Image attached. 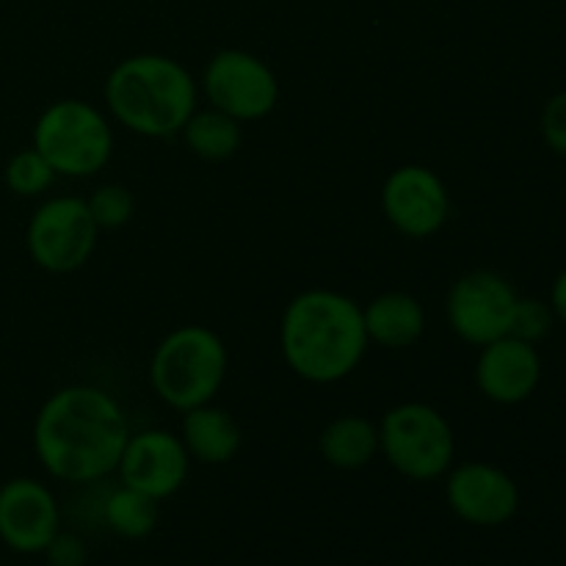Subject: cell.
<instances>
[{
  "label": "cell",
  "instance_id": "6da1fadb",
  "mask_svg": "<svg viewBox=\"0 0 566 566\" xmlns=\"http://www.w3.org/2000/svg\"><path fill=\"white\" fill-rule=\"evenodd\" d=\"M130 437V420L111 392L66 385L50 392L33 418V453L48 475L64 484H94L116 473Z\"/></svg>",
  "mask_w": 566,
  "mask_h": 566
},
{
  "label": "cell",
  "instance_id": "7a4b0ae2",
  "mask_svg": "<svg viewBox=\"0 0 566 566\" xmlns=\"http://www.w3.org/2000/svg\"><path fill=\"white\" fill-rule=\"evenodd\" d=\"M363 304L329 287H310L285 304L280 352L287 368L310 385L348 379L368 352Z\"/></svg>",
  "mask_w": 566,
  "mask_h": 566
},
{
  "label": "cell",
  "instance_id": "3957f363",
  "mask_svg": "<svg viewBox=\"0 0 566 566\" xmlns=\"http://www.w3.org/2000/svg\"><path fill=\"white\" fill-rule=\"evenodd\" d=\"M105 111L142 138H171L197 111L199 83L191 70L164 53H136L111 66Z\"/></svg>",
  "mask_w": 566,
  "mask_h": 566
},
{
  "label": "cell",
  "instance_id": "277c9868",
  "mask_svg": "<svg viewBox=\"0 0 566 566\" xmlns=\"http://www.w3.org/2000/svg\"><path fill=\"white\" fill-rule=\"evenodd\" d=\"M227 346L210 326L186 324L171 329L149 357V385L175 412H188L216 398L227 379Z\"/></svg>",
  "mask_w": 566,
  "mask_h": 566
},
{
  "label": "cell",
  "instance_id": "5b68a950",
  "mask_svg": "<svg viewBox=\"0 0 566 566\" xmlns=\"http://www.w3.org/2000/svg\"><path fill=\"white\" fill-rule=\"evenodd\" d=\"M31 147L53 166L59 177H94L114 155L111 116L88 99H55L39 114Z\"/></svg>",
  "mask_w": 566,
  "mask_h": 566
},
{
  "label": "cell",
  "instance_id": "8992f818",
  "mask_svg": "<svg viewBox=\"0 0 566 566\" xmlns=\"http://www.w3.org/2000/svg\"><path fill=\"white\" fill-rule=\"evenodd\" d=\"M379 453L409 481H437L453 468L457 434L446 415L426 401H403L379 420Z\"/></svg>",
  "mask_w": 566,
  "mask_h": 566
},
{
  "label": "cell",
  "instance_id": "52a82bcc",
  "mask_svg": "<svg viewBox=\"0 0 566 566\" xmlns=\"http://www.w3.org/2000/svg\"><path fill=\"white\" fill-rule=\"evenodd\" d=\"M99 227L83 197L61 193L36 205L25 227V249L48 274H72L92 260Z\"/></svg>",
  "mask_w": 566,
  "mask_h": 566
},
{
  "label": "cell",
  "instance_id": "ba28073f",
  "mask_svg": "<svg viewBox=\"0 0 566 566\" xmlns=\"http://www.w3.org/2000/svg\"><path fill=\"white\" fill-rule=\"evenodd\" d=\"M199 88L210 108L232 116L241 125L265 119L280 103L276 72L260 55L241 48H224L210 55Z\"/></svg>",
  "mask_w": 566,
  "mask_h": 566
},
{
  "label": "cell",
  "instance_id": "9c48e42d",
  "mask_svg": "<svg viewBox=\"0 0 566 566\" xmlns=\"http://www.w3.org/2000/svg\"><path fill=\"white\" fill-rule=\"evenodd\" d=\"M517 298L512 282L497 271H468L448 287L446 321L459 340L481 348L509 335Z\"/></svg>",
  "mask_w": 566,
  "mask_h": 566
},
{
  "label": "cell",
  "instance_id": "30bf717a",
  "mask_svg": "<svg viewBox=\"0 0 566 566\" xmlns=\"http://www.w3.org/2000/svg\"><path fill=\"white\" fill-rule=\"evenodd\" d=\"M381 213L401 235L423 241L451 219V193L442 177L423 164H403L381 182Z\"/></svg>",
  "mask_w": 566,
  "mask_h": 566
},
{
  "label": "cell",
  "instance_id": "8fae6325",
  "mask_svg": "<svg viewBox=\"0 0 566 566\" xmlns=\"http://www.w3.org/2000/svg\"><path fill=\"white\" fill-rule=\"evenodd\" d=\"M446 503L462 523L497 528L520 512V486L492 462L453 464L446 475Z\"/></svg>",
  "mask_w": 566,
  "mask_h": 566
},
{
  "label": "cell",
  "instance_id": "7c38bea8",
  "mask_svg": "<svg viewBox=\"0 0 566 566\" xmlns=\"http://www.w3.org/2000/svg\"><path fill=\"white\" fill-rule=\"evenodd\" d=\"M188 473H191V457L180 434L166 429H144L136 434L130 431L116 464L119 484L144 492L158 503L177 495L188 481Z\"/></svg>",
  "mask_w": 566,
  "mask_h": 566
},
{
  "label": "cell",
  "instance_id": "4fadbf2b",
  "mask_svg": "<svg viewBox=\"0 0 566 566\" xmlns=\"http://www.w3.org/2000/svg\"><path fill=\"white\" fill-rule=\"evenodd\" d=\"M61 531V503L44 481L17 475L0 484V542L20 556H39Z\"/></svg>",
  "mask_w": 566,
  "mask_h": 566
},
{
  "label": "cell",
  "instance_id": "5bb4252c",
  "mask_svg": "<svg viewBox=\"0 0 566 566\" xmlns=\"http://www.w3.org/2000/svg\"><path fill=\"white\" fill-rule=\"evenodd\" d=\"M542 381V357L534 343L503 335L481 346L475 359V387L501 407L528 401Z\"/></svg>",
  "mask_w": 566,
  "mask_h": 566
},
{
  "label": "cell",
  "instance_id": "9a60e30c",
  "mask_svg": "<svg viewBox=\"0 0 566 566\" xmlns=\"http://www.w3.org/2000/svg\"><path fill=\"white\" fill-rule=\"evenodd\" d=\"M363 324L368 343L379 348H401L415 346L426 332V310L418 296L403 291H387L370 298L363 307Z\"/></svg>",
  "mask_w": 566,
  "mask_h": 566
},
{
  "label": "cell",
  "instance_id": "2e32d148",
  "mask_svg": "<svg viewBox=\"0 0 566 566\" xmlns=\"http://www.w3.org/2000/svg\"><path fill=\"white\" fill-rule=\"evenodd\" d=\"M180 440L191 462L227 464L238 457L243 446V431L227 409L213 401L182 412Z\"/></svg>",
  "mask_w": 566,
  "mask_h": 566
},
{
  "label": "cell",
  "instance_id": "e0dca14e",
  "mask_svg": "<svg viewBox=\"0 0 566 566\" xmlns=\"http://www.w3.org/2000/svg\"><path fill=\"white\" fill-rule=\"evenodd\" d=\"M318 451L337 470H363L379 457V423L365 415H337L318 434Z\"/></svg>",
  "mask_w": 566,
  "mask_h": 566
},
{
  "label": "cell",
  "instance_id": "ac0fdd59",
  "mask_svg": "<svg viewBox=\"0 0 566 566\" xmlns=\"http://www.w3.org/2000/svg\"><path fill=\"white\" fill-rule=\"evenodd\" d=\"M182 142L191 149L197 158L210 160V164H221V160H230L232 155L241 149L243 130L241 122L232 119V116L221 114L216 108H197L180 130Z\"/></svg>",
  "mask_w": 566,
  "mask_h": 566
},
{
  "label": "cell",
  "instance_id": "d6986e66",
  "mask_svg": "<svg viewBox=\"0 0 566 566\" xmlns=\"http://www.w3.org/2000/svg\"><path fill=\"white\" fill-rule=\"evenodd\" d=\"M99 514H103V523L111 534L127 542H138L147 539L158 525V501L119 484L105 495Z\"/></svg>",
  "mask_w": 566,
  "mask_h": 566
},
{
  "label": "cell",
  "instance_id": "ffe728a7",
  "mask_svg": "<svg viewBox=\"0 0 566 566\" xmlns=\"http://www.w3.org/2000/svg\"><path fill=\"white\" fill-rule=\"evenodd\" d=\"M55 177L59 175L53 171V166H50L33 147L17 149V153L6 160L3 169L6 188H9L11 193H17V197L25 199L48 193L50 188H53Z\"/></svg>",
  "mask_w": 566,
  "mask_h": 566
},
{
  "label": "cell",
  "instance_id": "44dd1931",
  "mask_svg": "<svg viewBox=\"0 0 566 566\" xmlns=\"http://www.w3.org/2000/svg\"><path fill=\"white\" fill-rule=\"evenodd\" d=\"M88 213H92L94 224L103 230H119L136 213V199H133L130 188L119 186V182H105L97 186L86 197Z\"/></svg>",
  "mask_w": 566,
  "mask_h": 566
},
{
  "label": "cell",
  "instance_id": "7402d4cb",
  "mask_svg": "<svg viewBox=\"0 0 566 566\" xmlns=\"http://www.w3.org/2000/svg\"><path fill=\"white\" fill-rule=\"evenodd\" d=\"M553 321H556V315H553L551 302H542V298L534 296H520L517 304H514L509 335L536 346V343H542L551 335Z\"/></svg>",
  "mask_w": 566,
  "mask_h": 566
},
{
  "label": "cell",
  "instance_id": "603a6c76",
  "mask_svg": "<svg viewBox=\"0 0 566 566\" xmlns=\"http://www.w3.org/2000/svg\"><path fill=\"white\" fill-rule=\"evenodd\" d=\"M42 556L48 566H86L88 545L81 534L61 528L59 534L48 542Z\"/></svg>",
  "mask_w": 566,
  "mask_h": 566
},
{
  "label": "cell",
  "instance_id": "cb8c5ba5",
  "mask_svg": "<svg viewBox=\"0 0 566 566\" xmlns=\"http://www.w3.org/2000/svg\"><path fill=\"white\" fill-rule=\"evenodd\" d=\"M539 130L545 138L547 149L566 158V88L564 92L553 94L545 103L539 116Z\"/></svg>",
  "mask_w": 566,
  "mask_h": 566
},
{
  "label": "cell",
  "instance_id": "d4e9b609",
  "mask_svg": "<svg viewBox=\"0 0 566 566\" xmlns=\"http://www.w3.org/2000/svg\"><path fill=\"white\" fill-rule=\"evenodd\" d=\"M547 302H551L553 315H556V318L566 326V269L556 276V280H553L551 298H547Z\"/></svg>",
  "mask_w": 566,
  "mask_h": 566
},
{
  "label": "cell",
  "instance_id": "484cf974",
  "mask_svg": "<svg viewBox=\"0 0 566 566\" xmlns=\"http://www.w3.org/2000/svg\"><path fill=\"white\" fill-rule=\"evenodd\" d=\"M564 539H566V523H564Z\"/></svg>",
  "mask_w": 566,
  "mask_h": 566
}]
</instances>
